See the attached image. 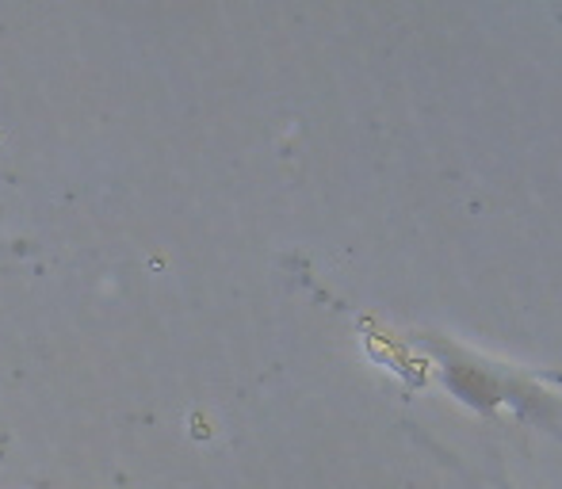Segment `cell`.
<instances>
[{"instance_id": "cell-1", "label": "cell", "mask_w": 562, "mask_h": 489, "mask_svg": "<svg viewBox=\"0 0 562 489\" xmlns=\"http://www.w3.org/2000/svg\"><path fill=\"white\" fill-rule=\"evenodd\" d=\"M0 249H4V234H0Z\"/></svg>"}]
</instances>
